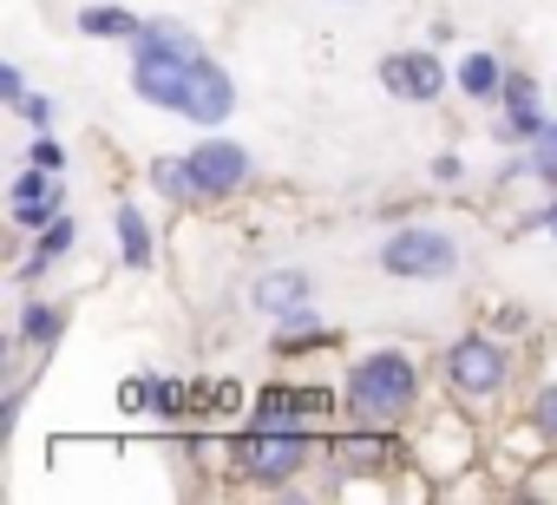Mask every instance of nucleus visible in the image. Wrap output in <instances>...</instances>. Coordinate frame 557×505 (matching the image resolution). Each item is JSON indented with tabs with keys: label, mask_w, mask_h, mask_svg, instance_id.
I'll use <instances>...</instances> for the list:
<instances>
[{
	"label": "nucleus",
	"mask_w": 557,
	"mask_h": 505,
	"mask_svg": "<svg viewBox=\"0 0 557 505\" xmlns=\"http://www.w3.org/2000/svg\"><path fill=\"white\" fill-rule=\"evenodd\" d=\"M342 401H348V414H355L361 427H394V420H407L413 401H420V361H407L400 348H374V355H361V361L348 368Z\"/></svg>",
	"instance_id": "1"
},
{
	"label": "nucleus",
	"mask_w": 557,
	"mask_h": 505,
	"mask_svg": "<svg viewBox=\"0 0 557 505\" xmlns=\"http://www.w3.org/2000/svg\"><path fill=\"white\" fill-rule=\"evenodd\" d=\"M381 270L400 276V283H446L459 270V243L440 223H407L381 243Z\"/></svg>",
	"instance_id": "2"
},
{
	"label": "nucleus",
	"mask_w": 557,
	"mask_h": 505,
	"mask_svg": "<svg viewBox=\"0 0 557 505\" xmlns=\"http://www.w3.org/2000/svg\"><path fill=\"white\" fill-rule=\"evenodd\" d=\"M315 459V433H283V427H249L230 440V466L243 479H262V485H283L296 479L302 466Z\"/></svg>",
	"instance_id": "3"
},
{
	"label": "nucleus",
	"mask_w": 557,
	"mask_h": 505,
	"mask_svg": "<svg viewBox=\"0 0 557 505\" xmlns=\"http://www.w3.org/2000/svg\"><path fill=\"white\" fill-rule=\"evenodd\" d=\"M329 414H335L329 387H289V381H269L249 401V427H283V433H315Z\"/></svg>",
	"instance_id": "4"
},
{
	"label": "nucleus",
	"mask_w": 557,
	"mask_h": 505,
	"mask_svg": "<svg viewBox=\"0 0 557 505\" xmlns=\"http://www.w3.org/2000/svg\"><path fill=\"white\" fill-rule=\"evenodd\" d=\"M505 374H511V355H505V342H492V335H459L453 348H446V381L459 387V394H498L505 387Z\"/></svg>",
	"instance_id": "5"
},
{
	"label": "nucleus",
	"mask_w": 557,
	"mask_h": 505,
	"mask_svg": "<svg viewBox=\"0 0 557 505\" xmlns=\"http://www.w3.org/2000/svg\"><path fill=\"white\" fill-rule=\"evenodd\" d=\"M190 177H197L203 197H230V190L249 184V151H243L236 138H203V145L190 151Z\"/></svg>",
	"instance_id": "6"
},
{
	"label": "nucleus",
	"mask_w": 557,
	"mask_h": 505,
	"mask_svg": "<svg viewBox=\"0 0 557 505\" xmlns=\"http://www.w3.org/2000/svg\"><path fill=\"white\" fill-rule=\"evenodd\" d=\"M381 86L394 99H407V106H433L446 93V66L433 53H387L381 60Z\"/></svg>",
	"instance_id": "7"
},
{
	"label": "nucleus",
	"mask_w": 557,
	"mask_h": 505,
	"mask_svg": "<svg viewBox=\"0 0 557 505\" xmlns=\"http://www.w3.org/2000/svg\"><path fill=\"white\" fill-rule=\"evenodd\" d=\"M400 459V446L381 433V427H361L355 420V433H335L329 440V466L342 472V479H361V472H387Z\"/></svg>",
	"instance_id": "8"
},
{
	"label": "nucleus",
	"mask_w": 557,
	"mask_h": 505,
	"mask_svg": "<svg viewBox=\"0 0 557 505\" xmlns=\"http://www.w3.org/2000/svg\"><path fill=\"white\" fill-rule=\"evenodd\" d=\"M119 407H125V414H145V420H190V381L138 374V381L119 387Z\"/></svg>",
	"instance_id": "9"
},
{
	"label": "nucleus",
	"mask_w": 557,
	"mask_h": 505,
	"mask_svg": "<svg viewBox=\"0 0 557 505\" xmlns=\"http://www.w3.org/2000/svg\"><path fill=\"white\" fill-rule=\"evenodd\" d=\"M230 112H236V86H230V73L203 53V60H197V79H190V112H184V119H197V125L210 132V125H223Z\"/></svg>",
	"instance_id": "10"
},
{
	"label": "nucleus",
	"mask_w": 557,
	"mask_h": 505,
	"mask_svg": "<svg viewBox=\"0 0 557 505\" xmlns=\"http://www.w3.org/2000/svg\"><path fill=\"white\" fill-rule=\"evenodd\" d=\"M249 303H256L262 316H289V309L315 303V276H309V270H269V276H256Z\"/></svg>",
	"instance_id": "11"
},
{
	"label": "nucleus",
	"mask_w": 557,
	"mask_h": 505,
	"mask_svg": "<svg viewBox=\"0 0 557 505\" xmlns=\"http://www.w3.org/2000/svg\"><path fill=\"white\" fill-rule=\"evenodd\" d=\"M60 335H66V309L60 303H27L21 329H14V348H53Z\"/></svg>",
	"instance_id": "12"
},
{
	"label": "nucleus",
	"mask_w": 557,
	"mask_h": 505,
	"mask_svg": "<svg viewBox=\"0 0 557 505\" xmlns=\"http://www.w3.org/2000/svg\"><path fill=\"white\" fill-rule=\"evenodd\" d=\"M73 236H79V230H73V217H53V223L40 230V243H34V257L21 263V283H40V276H47V263H60L66 249H73Z\"/></svg>",
	"instance_id": "13"
},
{
	"label": "nucleus",
	"mask_w": 557,
	"mask_h": 505,
	"mask_svg": "<svg viewBox=\"0 0 557 505\" xmlns=\"http://www.w3.org/2000/svg\"><path fill=\"white\" fill-rule=\"evenodd\" d=\"M119 243H125V263L132 270H151L158 263V249H151V223L138 204H119Z\"/></svg>",
	"instance_id": "14"
},
{
	"label": "nucleus",
	"mask_w": 557,
	"mask_h": 505,
	"mask_svg": "<svg viewBox=\"0 0 557 505\" xmlns=\"http://www.w3.org/2000/svg\"><path fill=\"white\" fill-rule=\"evenodd\" d=\"M459 93L492 106V99L505 93V73H498V60H492V53H466V60H459Z\"/></svg>",
	"instance_id": "15"
},
{
	"label": "nucleus",
	"mask_w": 557,
	"mask_h": 505,
	"mask_svg": "<svg viewBox=\"0 0 557 505\" xmlns=\"http://www.w3.org/2000/svg\"><path fill=\"white\" fill-rule=\"evenodd\" d=\"M151 184L171 197V204H203L197 177H190V158H151Z\"/></svg>",
	"instance_id": "16"
},
{
	"label": "nucleus",
	"mask_w": 557,
	"mask_h": 505,
	"mask_svg": "<svg viewBox=\"0 0 557 505\" xmlns=\"http://www.w3.org/2000/svg\"><path fill=\"white\" fill-rule=\"evenodd\" d=\"M79 34H92V40H138L145 21H132L125 8H86L79 14Z\"/></svg>",
	"instance_id": "17"
},
{
	"label": "nucleus",
	"mask_w": 557,
	"mask_h": 505,
	"mask_svg": "<svg viewBox=\"0 0 557 505\" xmlns=\"http://www.w3.org/2000/svg\"><path fill=\"white\" fill-rule=\"evenodd\" d=\"M243 394H236V381H190V420H216V414H230Z\"/></svg>",
	"instance_id": "18"
},
{
	"label": "nucleus",
	"mask_w": 557,
	"mask_h": 505,
	"mask_svg": "<svg viewBox=\"0 0 557 505\" xmlns=\"http://www.w3.org/2000/svg\"><path fill=\"white\" fill-rule=\"evenodd\" d=\"M275 322H283V335H275L283 348H302V342H329V322L315 316V303H302V309H289V316H275Z\"/></svg>",
	"instance_id": "19"
},
{
	"label": "nucleus",
	"mask_w": 557,
	"mask_h": 505,
	"mask_svg": "<svg viewBox=\"0 0 557 505\" xmlns=\"http://www.w3.org/2000/svg\"><path fill=\"white\" fill-rule=\"evenodd\" d=\"M60 204H66V190H47V197H27V204H14V223H21V230H47V223L60 217Z\"/></svg>",
	"instance_id": "20"
},
{
	"label": "nucleus",
	"mask_w": 557,
	"mask_h": 505,
	"mask_svg": "<svg viewBox=\"0 0 557 505\" xmlns=\"http://www.w3.org/2000/svg\"><path fill=\"white\" fill-rule=\"evenodd\" d=\"M524 164H531V177H544V184L557 190V125H544V132L531 138V158H524Z\"/></svg>",
	"instance_id": "21"
},
{
	"label": "nucleus",
	"mask_w": 557,
	"mask_h": 505,
	"mask_svg": "<svg viewBox=\"0 0 557 505\" xmlns=\"http://www.w3.org/2000/svg\"><path fill=\"white\" fill-rule=\"evenodd\" d=\"M14 112H21V119H27V125H34V132H53V112H60V106H53V99H47V93H27V99H21V106H14Z\"/></svg>",
	"instance_id": "22"
},
{
	"label": "nucleus",
	"mask_w": 557,
	"mask_h": 505,
	"mask_svg": "<svg viewBox=\"0 0 557 505\" xmlns=\"http://www.w3.org/2000/svg\"><path fill=\"white\" fill-rule=\"evenodd\" d=\"M531 427H537V433L557 446V387H544V394L531 401Z\"/></svg>",
	"instance_id": "23"
},
{
	"label": "nucleus",
	"mask_w": 557,
	"mask_h": 505,
	"mask_svg": "<svg viewBox=\"0 0 557 505\" xmlns=\"http://www.w3.org/2000/svg\"><path fill=\"white\" fill-rule=\"evenodd\" d=\"M27 158H34V164H47V171H66V145H60L53 132H40V138L27 145Z\"/></svg>",
	"instance_id": "24"
},
{
	"label": "nucleus",
	"mask_w": 557,
	"mask_h": 505,
	"mask_svg": "<svg viewBox=\"0 0 557 505\" xmlns=\"http://www.w3.org/2000/svg\"><path fill=\"white\" fill-rule=\"evenodd\" d=\"M0 93H8V106H21V99H27V79H21V66H0Z\"/></svg>",
	"instance_id": "25"
},
{
	"label": "nucleus",
	"mask_w": 557,
	"mask_h": 505,
	"mask_svg": "<svg viewBox=\"0 0 557 505\" xmlns=\"http://www.w3.org/2000/svg\"><path fill=\"white\" fill-rule=\"evenodd\" d=\"M498 329L518 335V329H531V316H524V309H498Z\"/></svg>",
	"instance_id": "26"
},
{
	"label": "nucleus",
	"mask_w": 557,
	"mask_h": 505,
	"mask_svg": "<svg viewBox=\"0 0 557 505\" xmlns=\"http://www.w3.org/2000/svg\"><path fill=\"white\" fill-rule=\"evenodd\" d=\"M459 171H466V164H459V158H433V177H440V184H453V177H459Z\"/></svg>",
	"instance_id": "27"
}]
</instances>
